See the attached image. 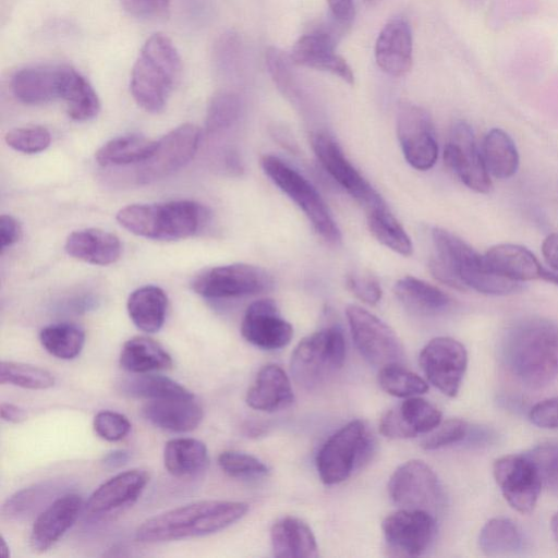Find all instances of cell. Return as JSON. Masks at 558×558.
<instances>
[{
	"label": "cell",
	"instance_id": "1",
	"mask_svg": "<svg viewBox=\"0 0 558 558\" xmlns=\"http://www.w3.org/2000/svg\"><path fill=\"white\" fill-rule=\"evenodd\" d=\"M505 360L527 388L541 389L558 377V324L543 317L517 323L507 333Z\"/></svg>",
	"mask_w": 558,
	"mask_h": 558
},
{
	"label": "cell",
	"instance_id": "2",
	"mask_svg": "<svg viewBox=\"0 0 558 558\" xmlns=\"http://www.w3.org/2000/svg\"><path fill=\"white\" fill-rule=\"evenodd\" d=\"M432 236L436 256L429 267L439 281L459 290L473 289L489 295H505L520 288L519 282L493 271L484 255L450 231L434 228Z\"/></svg>",
	"mask_w": 558,
	"mask_h": 558
},
{
	"label": "cell",
	"instance_id": "3",
	"mask_svg": "<svg viewBox=\"0 0 558 558\" xmlns=\"http://www.w3.org/2000/svg\"><path fill=\"white\" fill-rule=\"evenodd\" d=\"M248 505L242 501L202 500L156 514L135 532L141 543H161L219 532L242 519Z\"/></svg>",
	"mask_w": 558,
	"mask_h": 558
},
{
	"label": "cell",
	"instance_id": "4",
	"mask_svg": "<svg viewBox=\"0 0 558 558\" xmlns=\"http://www.w3.org/2000/svg\"><path fill=\"white\" fill-rule=\"evenodd\" d=\"M181 72L179 52L169 37L156 33L143 45L131 73L130 89L145 111L160 112Z\"/></svg>",
	"mask_w": 558,
	"mask_h": 558
},
{
	"label": "cell",
	"instance_id": "5",
	"mask_svg": "<svg viewBox=\"0 0 558 558\" xmlns=\"http://www.w3.org/2000/svg\"><path fill=\"white\" fill-rule=\"evenodd\" d=\"M207 209L194 201L132 204L117 214L131 233L157 241H177L195 234L206 223Z\"/></svg>",
	"mask_w": 558,
	"mask_h": 558
},
{
	"label": "cell",
	"instance_id": "6",
	"mask_svg": "<svg viewBox=\"0 0 558 558\" xmlns=\"http://www.w3.org/2000/svg\"><path fill=\"white\" fill-rule=\"evenodd\" d=\"M345 352V339L337 326L306 336L291 354L290 369L294 381L304 389L317 388L342 367Z\"/></svg>",
	"mask_w": 558,
	"mask_h": 558
},
{
	"label": "cell",
	"instance_id": "7",
	"mask_svg": "<svg viewBox=\"0 0 558 558\" xmlns=\"http://www.w3.org/2000/svg\"><path fill=\"white\" fill-rule=\"evenodd\" d=\"M262 168L266 175L298 205L315 231L325 241L329 243L340 242V229L331 211L318 191L306 178L272 155H266L262 158Z\"/></svg>",
	"mask_w": 558,
	"mask_h": 558
},
{
	"label": "cell",
	"instance_id": "8",
	"mask_svg": "<svg viewBox=\"0 0 558 558\" xmlns=\"http://www.w3.org/2000/svg\"><path fill=\"white\" fill-rule=\"evenodd\" d=\"M373 450V437L361 420H354L335 432L320 447L316 468L326 485L339 484L365 462Z\"/></svg>",
	"mask_w": 558,
	"mask_h": 558
},
{
	"label": "cell",
	"instance_id": "9",
	"mask_svg": "<svg viewBox=\"0 0 558 558\" xmlns=\"http://www.w3.org/2000/svg\"><path fill=\"white\" fill-rule=\"evenodd\" d=\"M345 314L353 342L369 364L383 367L402 362L403 345L386 323L357 305H349Z\"/></svg>",
	"mask_w": 558,
	"mask_h": 558
},
{
	"label": "cell",
	"instance_id": "10",
	"mask_svg": "<svg viewBox=\"0 0 558 558\" xmlns=\"http://www.w3.org/2000/svg\"><path fill=\"white\" fill-rule=\"evenodd\" d=\"M199 129L184 123L156 141L151 155L136 165L135 181L140 184L156 182L184 167L196 154Z\"/></svg>",
	"mask_w": 558,
	"mask_h": 558
},
{
	"label": "cell",
	"instance_id": "11",
	"mask_svg": "<svg viewBox=\"0 0 558 558\" xmlns=\"http://www.w3.org/2000/svg\"><path fill=\"white\" fill-rule=\"evenodd\" d=\"M272 286L263 268L236 263L213 267L197 275L191 287L207 299H229L258 294Z\"/></svg>",
	"mask_w": 558,
	"mask_h": 558
},
{
	"label": "cell",
	"instance_id": "12",
	"mask_svg": "<svg viewBox=\"0 0 558 558\" xmlns=\"http://www.w3.org/2000/svg\"><path fill=\"white\" fill-rule=\"evenodd\" d=\"M388 492L392 501L405 509L436 511L444 500L440 482L433 469L421 460L399 465L389 478Z\"/></svg>",
	"mask_w": 558,
	"mask_h": 558
},
{
	"label": "cell",
	"instance_id": "13",
	"mask_svg": "<svg viewBox=\"0 0 558 558\" xmlns=\"http://www.w3.org/2000/svg\"><path fill=\"white\" fill-rule=\"evenodd\" d=\"M495 481L509 506L530 513L538 500L543 480L535 461L525 454H507L493 464Z\"/></svg>",
	"mask_w": 558,
	"mask_h": 558
},
{
	"label": "cell",
	"instance_id": "14",
	"mask_svg": "<svg viewBox=\"0 0 558 558\" xmlns=\"http://www.w3.org/2000/svg\"><path fill=\"white\" fill-rule=\"evenodd\" d=\"M397 136L405 160L417 170L430 169L438 157V144L430 114L412 102L397 109Z\"/></svg>",
	"mask_w": 558,
	"mask_h": 558
},
{
	"label": "cell",
	"instance_id": "15",
	"mask_svg": "<svg viewBox=\"0 0 558 558\" xmlns=\"http://www.w3.org/2000/svg\"><path fill=\"white\" fill-rule=\"evenodd\" d=\"M420 366L427 380L447 397L460 390L468 365L465 347L450 337L429 340L420 352Z\"/></svg>",
	"mask_w": 558,
	"mask_h": 558
},
{
	"label": "cell",
	"instance_id": "16",
	"mask_svg": "<svg viewBox=\"0 0 558 558\" xmlns=\"http://www.w3.org/2000/svg\"><path fill=\"white\" fill-rule=\"evenodd\" d=\"M311 143L325 170L366 211L386 206L380 194L356 170L331 136L317 132L312 135Z\"/></svg>",
	"mask_w": 558,
	"mask_h": 558
},
{
	"label": "cell",
	"instance_id": "17",
	"mask_svg": "<svg viewBox=\"0 0 558 558\" xmlns=\"http://www.w3.org/2000/svg\"><path fill=\"white\" fill-rule=\"evenodd\" d=\"M381 530L393 555L417 557L430 546L436 522L434 514L426 510L401 508L384 519Z\"/></svg>",
	"mask_w": 558,
	"mask_h": 558
},
{
	"label": "cell",
	"instance_id": "18",
	"mask_svg": "<svg viewBox=\"0 0 558 558\" xmlns=\"http://www.w3.org/2000/svg\"><path fill=\"white\" fill-rule=\"evenodd\" d=\"M448 168L469 189L478 193H489L493 182L478 150L474 132L465 121L456 122L444 150Z\"/></svg>",
	"mask_w": 558,
	"mask_h": 558
},
{
	"label": "cell",
	"instance_id": "19",
	"mask_svg": "<svg viewBox=\"0 0 558 558\" xmlns=\"http://www.w3.org/2000/svg\"><path fill=\"white\" fill-rule=\"evenodd\" d=\"M242 337L264 350H278L289 344L293 327L280 314L274 300L260 299L248 305L242 324Z\"/></svg>",
	"mask_w": 558,
	"mask_h": 558
},
{
	"label": "cell",
	"instance_id": "20",
	"mask_svg": "<svg viewBox=\"0 0 558 558\" xmlns=\"http://www.w3.org/2000/svg\"><path fill=\"white\" fill-rule=\"evenodd\" d=\"M82 508L83 499L75 493L53 499L34 521L29 535L32 549L43 553L52 547L74 524Z\"/></svg>",
	"mask_w": 558,
	"mask_h": 558
},
{
	"label": "cell",
	"instance_id": "21",
	"mask_svg": "<svg viewBox=\"0 0 558 558\" xmlns=\"http://www.w3.org/2000/svg\"><path fill=\"white\" fill-rule=\"evenodd\" d=\"M413 41L410 25L400 17L388 21L375 43V60L388 75L400 77L412 66Z\"/></svg>",
	"mask_w": 558,
	"mask_h": 558
},
{
	"label": "cell",
	"instance_id": "22",
	"mask_svg": "<svg viewBox=\"0 0 558 558\" xmlns=\"http://www.w3.org/2000/svg\"><path fill=\"white\" fill-rule=\"evenodd\" d=\"M148 481V473L141 469L121 472L96 488L84 509L90 515H101L132 505Z\"/></svg>",
	"mask_w": 558,
	"mask_h": 558
},
{
	"label": "cell",
	"instance_id": "23",
	"mask_svg": "<svg viewBox=\"0 0 558 558\" xmlns=\"http://www.w3.org/2000/svg\"><path fill=\"white\" fill-rule=\"evenodd\" d=\"M292 63L339 76L348 84L354 83V75L347 61L335 51L331 35L315 32L301 36L290 53Z\"/></svg>",
	"mask_w": 558,
	"mask_h": 558
},
{
	"label": "cell",
	"instance_id": "24",
	"mask_svg": "<svg viewBox=\"0 0 558 558\" xmlns=\"http://www.w3.org/2000/svg\"><path fill=\"white\" fill-rule=\"evenodd\" d=\"M293 401L290 378L277 364L264 365L245 396V402L250 408L264 412L286 409Z\"/></svg>",
	"mask_w": 558,
	"mask_h": 558
},
{
	"label": "cell",
	"instance_id": "25",
	"mask_svg": "<svg viewBox=\"0 0 558 558\" xmlns=\"http://www.w3.org/2000/svg\"><path fill=\"white\" fill-rule=\"evenodd\" d=\"M64 65H36L17 71L11 81L14 97L25 105H41L60 98Z\"/></svg>",
	"mask_w": 558,
	"mask_h": 558
},
{
	"label": "cell",
	"instance_id": "26",
	"mask_svg": "<svg viewBox=\"0 0 558 558\" xmlns=\"http://www.w3.org/2000/svg\"><path fill=\"white\" fill-rule=\"evenodd\" d=\"M484 257L493 271L519 283L543 279L546 270L530 250L518 244H496L488 248Z\"/></svg>",
	"mask_w": 558,
	"mask_h": 558
},
{
	"label": "cell",
	"instance_id": "27",
	"mask_svg": "<svg viewBox=\"0 0 558 558\" xmlns=\"http://www.w3.org/2000/svg\"><path fill=\"white\" fill-rule=\"evenodd\" d=\"M64 250L75 259L106 266L120 258L122 245L116 234L101 229L88 228L69 234Z\"/></svg>",
	"mask_w": 558,
	"mask_h": 558
},
{
	"label": "cell",
	"instance_id": "28",
	"mask_svg": "<svg viewBox=\"0 0 558 558\" xmlns=\"http://www.w3.org/2000/svg\"><path fill=\"white\" fill-rule=\"evenodd\" d=\"M142 415L160 429L185 433L201 424L204 412L195 398L168 399L146 402L142 408Z\"/></svg>",
	"mask_w": 558,
	"mask_h": 558
},
{
	"label": "cell",
	"instance_id": "29",
	"mask_svg": "<svg viewBox=\"0 0 558 558\" xmlns=\"http://www.w3.org/2000/svg\"><path fill=\"white\" fill-rule=\"evenodd\" d=\"M272 555L277 558H316L318 546L311 527L301 519L284 517L270 529Z\"/></svg>",
	"mask_w": 558,
	"mask_h": 558
},
{
	"label": "cell",
	"instance_id": "30",
	"mask_svg": "<svg viewBox=\"0 0 558 558\" xmlns=\"http://www.w3.org/2000/svg\"><path fill=\"white\" fill-rule=\"evenodd\" d=\"M60 98L66 105L69 117L75 121L90 120L100 110V101L93 86L80 72L68 65L63 66Z\"/></svg>",
	"mask_w": 558,
	"mask_h": 558
},
{
	"label": "cell",
	"instance_id": "31",
	"mask_svg": "<svg viewBox=\"0 0 558 558\" xmlns=\"http://www.w3.org/2000/svg\"><path fill=\"white\" fill-rule=\"evenodd\" d=\"M168 299L157 286H144L134 290L126 302L129 316L141 330L153 333L158 331L166 319Z\"/></svg>",
	"mask_w": 558,
	"mask_h": 558
},
{
	"label": "cell",
	"instance_id": "32",
	"mask_svg": "<svg viewBox=\"0 0 558 558\" xmlns=\"http://www.w3.org/2000/svg\"><path fill=\"white\" fill-rule=\"evenodd\" d=\"M393 292L408 310L423 315L441 313L451 303L449 295L442 290L412 276L399 279L395 283Z\"/></svg>",
	"mask_w": 558,
	"mask_h": 558
},
{
	"label": "cell",
	"instance_id": "33",
	"mask_svg": "<svg viewBox=\"0 0 558 558\" xmlns=\"http://www.w3.org/2000/svg\"><path fill=\"white\" fill-rule=\"evenodd\" d=\"M120 365L132 374H144L170 368L172 357L156 340L145 336H136L123 344L120 353Z\"/></svg>",
	"mask_w": 558,
	"mask_h": 558
},
{
	"label": "cell",
	"instance_id": "34",
	"mask_svg": "<svg viewBox=\"0 0 558 558\" xmlns=\"http://www.w3.org/2000/svg\"><path fill=\"white\" fill-rule=\"evenodd\" d=\"M208 462L206 445L195 438L181 437L167 441L163 464L175 477L192 476L205 469Z\"/></svg>",
	"mask_w": 558,
	"mask_h": 558
},
{
	"label": "cell",
	"instance_id": "35",
	"mask_svg": "<svg viewBox=\"0 0 558 558\" xmlns=\"http://www.w3.org/2000/svg\"><path fill=\"white\" fill-rule=\"evenodd\" d=\"M156 141L140 134H126L114 137L105 143L95 154L100 166L138 165L153 153Z\"/></svg>",
	"mask_w": 558,
	"mask_h": 558
},
{
	"label": "cell",
	"instance_id": "36",
	"mask_svg": "<svg viewBox=\"0 0 558 558\" xmlns=\"http://www.w3.org/2000/svg\"><path fill=\"white\" fill-rule=\"evenodd\" d=\"M482 156L487 171L498 179L512 177L519 167V153L513 140L501 129L487 132L483 141Z\"/></svg>",
	"mask_w": 558,
	"mask_h": 558
},
{
	"label": "cell",
	"instance_id": "37",
	"mask_svg": "<svg viewBox=\"0 0 558 558\" xmlns=\"http://www.w3.org/2000/svg\"><path fill=\"white\" fill-rule=\"evenodd\" d=\"M120 389L129 397L147 401L195 398L193 392L175 380L148 373L124 379L120 384Z\"/></svg>",
	"mask_w": 558,
	"mask_h": 558
},
{
	"label": "cell",
	"instance_id": "38",
	"mask_svg": "<svg viewBox=\"0 0 558 558\" xmlns=\"http://www.w3.org/2000/svg\"><path fill=\"white\" fill-rule=\"evenodd\" d=\"M478 545L487 556L512 555L521 549L522 537L510 519L493 518L482 527Z\"/></svg>",
	"mask_w": 558,
	"mask_h": 558
},
{
	"label": "cell",
	"instance_id": "39",
	"mask_svg": "<svg viewBox=\"0 0 558 558\" xmlns=\"http://www.w3.org/2000/svg\"><path fill=\"white\" fill-rule=\"evenodd\" d=\"M366 218L371 233L379 243L400 255L412 254L410 236L387 206L366 211Z\"/></svg>",
	"mask_w": 558,
	"mask_h": 558
},
{
	"label": "cell",
	"instance_id": "40",
	"mask_svg": "<svg viewBox=\"0 0 558 558\" xmlns=\"http://www.w3.org/2000/svg\"><path fill=\"white\" fill-rule=\"evenodd\" d=\"M39 340L51 355L61 360H72L83 350L85 332L75 324L58 323L43 328Z\"/></svg>",
	"mask_w": 558,
	"mask_h": 558
},
{
	"label": "cell",
	"instance_id": "41",
	"mask_svg": "<svg viewBox=\"0 0 558 558\" xmlns=\"http://www.w3.org/2000/svg\"><path fill=\"white\" fill-rule=\"evenodd\" d=\"M378 384L384 391L398 398L423 395L428 390L427 383L401 363L380 367Z\"/></svg>",
	"mask_w": 558,
	"mask_h": 558
},
{
	"label": "cell",
	"instance_id": "42",
	"mask_svg": "<svg viewBox=\"0 0 558 558\" xmlns=\"http://www.w3.org/2000/svg\"><path fill=\"white\" fill-rule=\"evenodd\" d=\"M53 375L46 368L20 362L2 361L0 383L24 389L45 390L54 385Z\"/></svg>",
	"mask_w": 558,
	"mask_h": 558
},
{
	"label": "cell",
	"instance_id": "43",
	"mask_svg": "<svg viewBox=\"0 0 558 558\" xmlns=\"http://www.w3.org/2000/svg\"><path fill=\"white\" fill-rule=\"evenodd\" d=\"M58 489L57 485L50 482L23 488L5 500L2 515L8 519L25 518L50 499Z\"/></svg>",
	"mask_w": 558,
	"mask_h": 558
},
{
	"label": "cell",
	"instance_id": "44",
	"mask_svg": "<svg viewBox=\"0 0 558 558\" xmlns=\"http://www.w3.org/2000/svg\"><path fill=\"white\" fill-rule=\"evenodd\" d=\"M241 99L232 92L216 94L208 106L206 114V129L209 133H217L231 128L240 118Z\"/></svg>",
	"mask_w": 558,
	"mask_h": 558
},
{
	"label": "cell",
	"instance_id": "45",
	"mask_svg": "<svg viewBox=\"0 0 558 558\" xmlns=\"http://www.w3.org/2000/svg\"><path fill=\"white\" fill-rule=\"evenodd\" d=\"M407 425L417 434H427L441 422V411L426 399L409 397L399 405Z\"/></svg>",
	"mask_w": 558,
	"mask_h": 558
},
{
	"label": "cell",
	"instance_id": "46",
	"mask_svg": "<svg viewBox=\"0 0 558 558\" xmlns=\"http://www.w3.org/2000/svg\"><path fill=\"white\" fill-rule=\"evenodd\" d=\"M218 465L227 475L236 478H256L268 474V468L259 459L234 450L221 452Z\"/></svg>",
	"mask_w": 558,
	"mask_h": 558
},
{
	"label": "cell",
	"instance_id": "47",
	"mask_svg": "<svg viewBox=\"0 0 558 558\" xmlns=\"http://www.w3.org/2000/svg\"><path fill=\"white\" fill-rule=\"evenodd\" d=\"M4 141L12 149L23 154L45 150L51 143L50 132L39 125L16 128L9 131Z\"/></svg>",
	"mask_w": 558,
	"mask_h": 558
},
{
	"label": "cell",
	"instance_id": "48",
	"mask_svg": "<svg viewBox=\"0 0 558 558\" xmlns=\"http://www.w3.org/2000/svg\"><path fill=\"white\" fill-rule=\"evenodd\" d=\"M469 425L462 418H449L440 422L422 439L421 446L426 450H436L456 444L468 435Z\"/></svg>",
	"mask_w": 558,
	"mask_h": 558
},
{
	"label": "cell",
	"instance_id": "49",
	"mask_svg": "<svg viewBox=\"0 0 558 558\" xmlns=\"http://www.w3.org/2000/svg\"><path fill=\"white\" fill-rule=\"evenodd\" d=\"M266 66L278 88L288 95L295 90V81L290 66V57L275 47H269L265 54Z\"/></svg>",
	"mask_w": 558,
	"mask_h": 558
},
{
	"label": "cell",
	"instance_id": "50",
	"mask_svg": "<svg viewBox=\"0 0 558 558\" xmlns=\"http://www.w3.org/2000/svg\"><path fill=\"white\" fill-rule=\"evenodd\" d=\"M96 434L107 441H119L131 430L129 418L114 411H99L93 421Z\"/></svg>",
	"mask_w": 558,
	"mask_h": 558
},
{
	"label": "cell",
	"instance_id": "51",
	"mask_svg": "<svg viewBox=\"0 0 558 558\" xmlns=\"http://www.w3.org/2000/svg\"><path fill=\"white\" fill-rule=\"evenodd\" d=\"M529 456L538 466L543 484L558 495V446H539L533 449Z\"/></svg>",
	"mask_w": 558,
	"mask_h": 558
},
{
	"label": "cell",
	"instance_id": "52",
	"mask_svg": "<svg viewBox=\"0 0 558 558\" xmlns=\"http://www.w3.org/2000/svg\"><path fill=\"white\" fill-rule=\"evenodd\" d=\"M347 284L361 301L374 305L381 299V288L377 279L363 272H354L347 278Z\"/></svg>",
	"mask_w": 558,
	"mask_h": 558
},
{
	"label": "cell",
	"instance_id": "53",
	"mask_svg": "<svg viewBox=\"0 0 558 558\" xmlns=\"http://www.w3.org/2000/svg\"><path fill=\"white\" fill-rule=\"evenodd\" d=\"M379 432L392 439H407L415 437V433L404 422L399 407L387 410L380 417Z\"/></svg>",
	"mask_w": 558,
	"mask_h": 558
},
{
	"label": "cell",
	"instance_id": "54",
	"mask_svg": "<svg viewBox=\"0 0 558 558\" xmlns=\"http://www.w3.org/2000/svg\"><path fill=\"white\" fill-rule=\"evenodd\" d=\"M124 10L136 17H157L167 13L170 0H120Z\"/></svg>",
	"mask_w": 558,
	"mask_h": 558
},
{
	"label": "cell",
	"instance_id": "55",
	"mask_svg": "<svg viewBox=\"0 0 558 558\" xmlns=\"http://www.w3.org/2000/svg\"><path fill=\"white\" fill-rule=\"evenodd\" d=\"M530 420L542 428H558V396L536 403L530 411Z\"/></svg>",
	"mask_w": 558,
	"mask_h": 558
},
{
	"label": "cell",
	"instance_id": "56",
	"mask_svg": "<svg viewBox=\"0 0 558 558\" xmlns=\"http://www.w3.org/2000/svg\"><path fill=\"white\" fill-rule=\"evenodd\" d=\"M20 236L21 227L19 221L10 215H2L0 218L1 250L4 251L7 247L16 243Z\"/></svg>",
	"mask_w": 558,
	"mask_h": 558
},
{
	"label": "cell",
	"instance_id": "57",
	"mask_svg": "<svg viewBox=\"0 0 558 558\" xmlns=\"http://www.w3.org/2000/svg\"><path fill=\"white\" fill-rule=\"evenodd\" d=\"M328 7L339 22L345 23L353 17V0H327Z\"/></svg>",
	"mask_w": 558,
	"mask_h": 558
},
{
	"label": "cell",
	"instance_id": "58",
	"mask_svg": "<svg viewBox=\"0 0 558 558\" xmlns=\"http://www.w3.org/2000/svg\"><path fill=\"white\" fill-rule=\"evenodd\" d=\"M542 253L546 263L558 271V232L545 238L542 244Z\"/></svg>",
	"mask_w": 558,
	"mask_h": 558
},
{
	"label": "cell",
	"instance_id": "59",
	"mask_svg": "<svg viewBox=\"0 0 558 558\" xmlns=\"http://www.w3.org/2000/svg\"><path fill=\"white\" fill-rule=\"evenodd\" d=\"M0 415L3 421L10 423H20L26 418V412L23 408L9 402L0 404Z\"/></svg>",
	"mask_w": 558,
	"mask_h": 558
},
{
	"label": "cell",
	"instance_id": "60",
	"mask_svg": "<svg viewBox=\"0 0 558 558\" xmlns=\"http://www.w3.org/2000/svg\"><path fill=\"white\" fill-rule=\"evenodd\" d=\"M130 452L126 450H113L108 452L104 459L102 464L107 469H117L128 463Z\"/></svg>",
	"mask_w": 558,
	"mask_h": 558
},
{
	"label": "cell",
	"instance_id": "61",
	"mask_svg": "<svg viewBox=\"0 0 558 558\" xmlns=\"http://www.w3.org/2000/svg\"><path fill=\"white\" fill-rule=\"evenodd\" d=\"M550 530H551L553 536L558 545V512H556L551 518Z\"/></svg>",
	"mask_w": 558,
	"mask_h": 558
},
{
	"label": "cell",
	"instance_id": "62",
	"mask_svg": "<svg viewBox=\"0 0 558 558\" xmlns=\"http://www.w3.org/2000/svg\"><path fill=\"white\" fill-rule=\"evenodd\" d=\"M543 280L553 282L558 286V275L557 274L549 272V271L545 270V272L543 275Z\"/></svg>",
	"mask_w": 558,
	"mask_h": 558
},
{
	"label": "cell",
	"instance_id": "63",
	"mask_svg": "<svg viewBox=\"0 0 558 558\" xmlns=\"http://www.w3.org/2000/svg\"><path fill=\"white\" fill-rule=\"evenodd\" d=\"M379 0H365V2L369 3V4H373L375 2H378Z\"/></svg>",
	"mask_w": 558,
	"mask_h": 558
}]
</instances>
